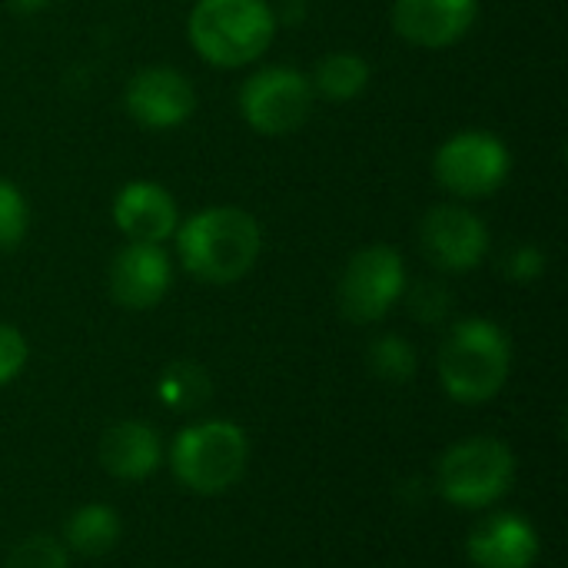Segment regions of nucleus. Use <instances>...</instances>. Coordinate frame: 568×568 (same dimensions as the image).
<instances>
[{
  "instance_id": "9b49d317",
  "label": "nucleus",
  "mask_w": 568,
  "mask_h": 568,
  "mask_svg": "<svg viewBox=\"0 0 568 568\" xmlns=\"http://www.w3.org/2000/svg\"><path fill=\"white\" fill-rule=\"evenodd\" d=\"M466 556L476 568H532L539 559V532L523 516L499 513L469 532Z\"/></svg>"
},
{
  "instance_id": "20e7f679",
  "label": "nucleus",
  "mask_w": 568,
  "mask_h": 568,
  "mask_svg": "<svg viewBox=\"0 0 568 568\" xmlns=\"http://www.w3.org/2000/svg\"><path fill=\"white\" fill-rule=\"evenodd\" d=\"M250 439L236 423L210 419L186 426L170 449L173 476L196 496H220L246 473Z\"/></svg>"
},
{
  "instance_id": "f03ea898",
  "label": "nucleus",
  "mask_w": 568,
  "mask_h": 568,
  "mask_svg": "<svg viewBox=\"0 0 568 568\" xmlns=\"http://www.w3.org/2000/svg\"><path fill=\"white\" fill-rule=\"evenodd\" d=\"M509 336L489 320H463L439 349V379L456 403L476 406L499 396L509 379Z\"/></svg>"
},
{
  "instance_id": "f257e3e1",
  "label": "nucleus",
  "mask_w": 568,
  "mask_h": 568,
  "mask_svg": "<svg viewBox=\"0 0 568 568\" xmlns=\"http://www.w3.org/2000/svg\"><path fill=\"white\" fill-rule=\"evenodd\" d=\"M183 266L206 283H236L260 256V226L236 206H210L180 230Z\"/></svg>"
},
{
  "instance_id": "6e6552de",
  "label": "nucleus",
  "mask_w": 568,
  "mask_h": 568,
  "mask_svg": "<svg viewBox=\"0 0 568 568\" xmlns=\"http://www.w3.org/2000/svg\"><path fill=\"white\" fill-rule=\"evenodd\" d=\"M436 176L456 196H466V200L489 196L509 176V153L493 133L466 130L439 146Z\"/></svg>"
},
{
  "instance_id": "5701e85b",
  "label": "nucleus",
  "mask_w": 568,
  "mask_h": 568,
  "mask_svg": "<svg viewBox=\"0 0 568 568\" xmlns=\"http://www.w3.org/2000/svg\"><path fill=\"white\" fill-rule=\"evenodd\" d=\"M413 313L423 320V323H436V320H443L446 313H449V293L443 290V286H436V283H423V286H416V293H413Z\"/></svg>"
},
{
  "instance_id": "a211bd4d",
  "label": "nucleus",
  "mask_w": 568,
  "mask_h": 568,
  "mask_svg": "<svg viewBox=\"0 0 568 568\" xmlns=\"http://www.w3.org/2000/svg\"><path fill=\"white\" fill-rule=\"evenodd\" d=\"M369 83V67L359 53H333L316 67L313 87L329 97V100H353L366 90Z\"/></svg>"
},
{
  "instance_id": "39448f33",
  "label": "nucleus",
  "mask_w": 568,
  "mask_h": 568,
  "mask_svg": "<svg viewBox=\"0 0 568 568\" xmlns=\"http://www.w3.org/2000/svg\"><path fill=\"white\" fill-rule=\"evenodd\" d=\"M516 483V456L503 439L476 436L446 449L436 466V486L459 509H486Z\"/></svg>"
},
{
  "instance_id": "f8f14e48",
  "label": "nucleus",
  "mask_w": 568,
  "mask_h": 568,
  "mask_svg": "<svg viewBox=\"0 0 568 568\" xmlns=\"http://www.w3.org/2000/svg\"><path fill=\"white\" fill-rule=\"evenodd\" d=\"M170 260L156 243H130L110 266V293L126 310H150L170 290Z\"/></svg>"
},
{
  "instance_id": "0eeeda50",
  "label": "nucleus",
  "mask_w": 568,
  "mask_h": 568,
  "mask_svg": "<svg viewBox=\"0 0 568 568\" xmlns=\"http://www.w3.org/2000/svg\"><path fill=\"white\" fill-rule=\"evenodd\" d=\"M240 110L256 133L266 136L293 133L306 123L313 110V83L290 67L260 70L243 83Z\"/></svg>"
},
{
  "instance_id": "4be33fe9",
  "label": "nucleus",
  "mask_w": 568,
  "mask_h": 568,
  "mask_svg": "<svg viewBox=\"0 0 568 568\" xmlns=\"http://www.w3.org/2000/svg\"><path fill=\"white\" fill-rule=\"evenodd\" d=\"M23 366H27V339L20 336V329L0 323V386L17 379Z\"/></svg>"
},
{
  "instance_id": "393cba45",
  "label": "nucleus",
  "mask_w": 568,
  "mask_h": 568,
  "mask_svg": "<svg viewBox=\"0 0 568 568\" xmlns=\"http://www.w3.org/2000/svg\"><path fill=\"white\" fill-rule=\"evenodd\" d=\"M13 10H20V13H33V10H40V7H47V0H7Z\"/></svg>"
},
{
  "instance_id": "dca6fc26",
  "label": "nucleus",
  "mask_w": 568,
  "mask_h": 568,
  "mask_svg": "<svg viewBox=\"0 0 568 568\" xmlns=\"http://www.w3.org/2000/svg\"><path fill=\"white\" fill-rule=\"evenodd\" d=\"M63 539H67V549H73L77 556L100 559V556H106V552L116 546V539H120V516H116L110 506H103V503L80 506V509L67 519Z\"/></svg>"
},
{
  "instance_id": "ddd939ff",
  "label": "nucleus",
  "mask_w": 568,
  "mask_h": 568,
  "mask_svg": "<svg viewBox=\"0 0 568 568\" xmlns=\"http://www.w3.org/2000/svg\"><path fill=\"white\" fill-rule=\"evenodd\" d=\"M476 17V0H396L393 23L399 37L419 47L456 43Z\"/></svg>"
},
{
  "instance_id": "b1692460",
  "label": "nucleus",
  "mask_w": 568,
  "mask_h": 568,
  "mask_svg": "<svg viewBox=\"0 0 568 568\" xmlns=\"http://www.w3.org/2000/svg\"><path fill=\"white\" fill-rule=\"evenodd\" d=\"M542 270H546V256L536 246H519L513 253V260H509V276L519 280V283H529V280L542 276Z\"/></svg>"
},
{
  "instance_id": "7ed1b4c3",
  "label": "nucleus",
  "mask_w": 568,
  "mask_h": 568,
  "mask_svg": "<svg viewBox=\"0 0 568 568\" xmlns=\"http://www.w3.org/2000/svg\"><path fill=\"white\" fill-rule=\"evenodd\" d=\"M276 33L266 0H196L190 13V43L216 67H243L256 60Z\"/></svg>"
},
{
  "instance_id": "2eb2a0df",
  "label": "nucleus",
  "mask_w": 568,
  "mask_h": 568,
  "mask_svg": "<svg viewBox=\"0 0 568 568\" xmlns=\"http://www.w3.org/2000/svg\"><path fill=\"white\" fill-rule=\"evenodd\" d=\"M113 220L130 243H160L176 230V203L160 183L136 180L120 190Z\"/></svg>"
},
{
  "instance_id": "9d476101",
  "label": "nucleus",
  "mask_w": 568,
  "mask_h": 568,
  "mask_svg": "<svg viewBox=\"0 0 568 568\" xmlns=\"http://www.w3.org/2000/svg\"><path fill=\"white\" fill-rule=\"evenodd\" d=\"M196 106V93L190 80L170 67L140 70L126 87V110L140 126L170 130L180 126Z\"/></svg>"
},
{
  "instance_id": "6ab92c4d",
  "label": "nucleus",
  "mask_w": 568,
  "mask_h": 568,
  "mask_svg": "<svg viewBox=\"0 0 568 568\" xmlns=\"http://www.w3.org/2000/svg\"><path fill=\"white\" fill-rule=\"evenodd\" d=\"M366 359H369L373 376L386 379V383H406L416 373V349L403 336H393V333L373 339Z\"/></svg>"
},
{
  "instance_id": "4468645a",
  "label": "nucleus",
  "mask_w": 568,
  "mask_h": 568,
  "mask_svg": "<svg viewBox=\"0 0 568 568\" xmlns=\"http://www.w3.org/2000/svg\"><path fill=\"white\" fill-rule=\"evenodd\" d=\"M160 463H163V443H160V433L146 423L126 419V423L110 426L100 436V466L113 479L140 483L153 476Z\"/></svg>"
},
{
  "instance_id": "aec40b11",
  "label": "nucleus",
  "mask_w": 568,
  "mask_h": 568,
  "mask_svg": "<svg viewBox=\"0 0 568 568\" xmlns=\"http://www.w3.org/2000/svg\"><path fill=\"white\" fill-rule=\"evenodd\" d=\"M3 568H70L67 546L53 536H27L13 546Z\"/></svg>"
},
{
  "instance_id": "412c9836",
  "label": "nucleus",
  "mask_w": 568,
  "mask_h": 568,
  "mask_svg": "<svg viewBox=\"0 0 568 568\" xmlns=\"http://www.w3.org/2000/svg\"><path fill=\"white\" fill-rule=\"evenodd\" d=\"M27 233V203L20 190L0 180V250H13Z\"/></svg>"
},
{
  "instance_id": "1a4fd4ad",
  "label": "nucleus",
  "mask_w": 568,
  "mask_h": 568,
  "mask_svg": "<svg viewBox=\"0 0 568 568\" xmlns=\"http://www.w3.org/2000/svg\"><path fill=\"white\" fill-rule=\"evenodd\" d=\"M423 250L426 256L449 270L466 273L476 270L489 250V233L479 216L463 206H436L423 220Z\"/></svg>"
},
{
  "instance_id": "423d86ee",
  "label": "nucleus",
  "mask_w": 568,
  "mask_h": 568,
  "mask_svg": "<svg viewBox=\"0 0 568 568\" xmlns=\"http://www.w3.org/2000/svg\"><path fill=\"white\" fill-rule=\"evenodd\" d=\"M406 290L403 256L393 246L359 250L339 280V310L349 323L383 320Z\"/></svg>"
},
{
  "instance_id": "f3484780",
  "label": "nucleus",
  "mask_w": 568,
  "mask_h": 568,
  "mask_svg": "<svg viewBox=\"0 0 568 568\" xmlns=\"http://www.w3.org/2000/svg\"><path fill=\"white\" fill-rule=\"evenodd\" d=\"M156 393H160L163 406H170L176 413H193V409L206 406V399L213 393V383H210L203 366L180 359V363H170L163 369Z\"/></svg>"
}]
</instances>
